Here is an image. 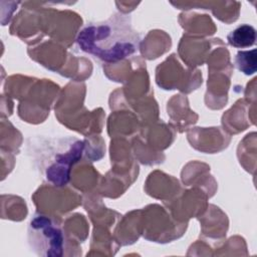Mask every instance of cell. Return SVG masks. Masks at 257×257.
<instances>
[{
    "label": "cell",
    "mask_w": 257,
    "mask_h": 257,
    "mask_svg": "<svg viewBox=\"0 0 257 257\" xmlns=\"http://www.w3.org/2000/svg\"><path fill=\"white\" fill-rule=\"evenodd\" d=\"M141 35L130 15L114 13L105 20L87 23L77 34L79 49L105 63H116L139 52Z\"/></svg>",
    "instance_id": "cell-1"
},
{
    "label": "cell",
    "mask_w": 257,
    "mask_h": 257,
    "mask_svg": "<svg viewBox=\"0 0 257 257\" xmlns=\"http://www.w3.org/2000/svg\"><path fill=\"white\" fill-rule=\"evenodd\" d=\"M84 142L74 137H56L40 145V169L47 182L56 187L65 186L70 171L82 157Z\"/></svg>",
    "instance_id": "cell-2"
},
{
    "label": "cell",
    "mask_w": 257,
    "mask_h": 257,
    "mask_svg": "<svg viewBox=\"0 0 257 257\" xmlns=\"http://www.w3.org/2000/svg\"><path fill=\"white\" fill-rule=\"evenodd\" d=\"M28 245L32 252L41 257H61L64 251V231L54 218L36 214L27 228Z\"/></svg>",
    "instance_id": "cell-3"
},
{
    "label": "cell",
    "mask_w": 257,
    "mask_h": 257,
    "mask_svg": "<svg viewBox=\"0 0 257 257\" xmlns=\"http://www.w3.org/2000/svg\"><path fill=\"white\" fill-rule=\"evenodd\" d=\"M227 42L235 48L251 47L256 42V29L249 24H241L227 35Z\"/></svg>",
    "instance_id": "cell-4"
},
{
    "label": "cell",
    "mask_w": 257,
    "mask_h": 257,
    "mask_svg": "<svg viewBox=\"0 0 257 257\" xmlns=\"http://www.w3.org/2000/svg\"><path fill=\"white\" fill-rule=\"evenodd\" d=\"M235 65L237 69L245 75H252L257 70V50H240L235 56Z\"/></svg>",
    "instance_id": "cell-5"
}]
</instances>
